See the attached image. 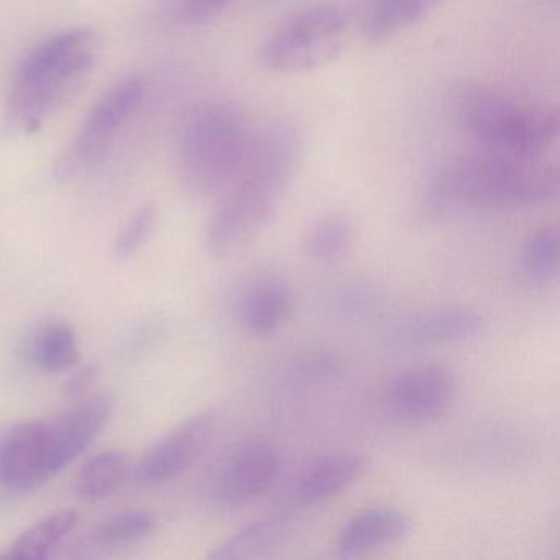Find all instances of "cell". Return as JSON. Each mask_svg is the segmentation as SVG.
Instances as JSON below:
<instances>
[{"mask_svg": "<svg viewBox=\"0 0 560 560\" xmlns=\"http://www.w3.org/2000/svg\"><path fill=\"white\" fill-rule=\"evenodd\" d=\"M412 526V517L399 508H370L343 524L336 549L342 557L366 556L405 539Z\"/></svg>", "mask_w": 560, "mask_h": 560, "instance_id": "13", "label": "cell"}, {"mask_svg": "<svg viewBox=\"0 0 560 560\" xmlns=\"http://www.w3.org/2000/svg\"><path fill=\"white\" fill-rule=\"evenodd\" d=\"M560 235L557 228L533 232L521 248V270L534 284H549L559 275Z\"/></svg>", "mask_w": 560, "mask_h": 560, "instance_id": "22", "label": "cell"}, {"mask_svg": "<svg viewBox=\"0 0 560 560\" xmlns=\"http://www.w3.org/2000/svg\"><path fill=\"white\" fill-rule=\"evenodd\" d=\"M369 468L362 452L337 451L311 462L294 483V498L304 506H316L339 497L355 485Z\"/></svg>", "mask_w": 560, "mask_h": 560, "instance_id": "12", "label": "cell"}, {"mask_svg": "<svg viewBox=\"0 0 560 560\" xmlns=\"http://www.w3.org/2000/svg\"><path fill=\"white\" fill-rule=\"evenodd\" d=\"M355 242V225L350 215L334 212L320 219L304 242V250L317 264H334L349 254Z\"/></svg>", "mask_w": 560, "mask_h": 560, "instance_id": "21", "label": "cell"}, {"mask_svg": "<svg viewBox=\"0 0 560 560\" xmlns=\"http://www.w3.org/2000/svg\"><path fill=\"white\" fill-rule=\"evenodd\" d=\"M113 415L101 395L58 418L19 422L0 432V488L32 493L90 448Z\"/></svg>", "mask_w": 560, "mask_h": 560, "instance_id": "3", "label": "cell"}, {"mask_svg": "<svg viewBox=\"0 0 560 560\" xmlns=\"http://www.w3.org/2000/svg\"><path fill=\"white\" fill-rule=\"evenodd\" d=\"M96 38L84 28L42 42L19 65L8 97L12 130L34 133L80 90L93 67Z\"/></svg>", "mask_w": 560, "mask_h": 560, "instance_id": "4", "label": "cell"}, {"mask_svg": "<svg viewBox=\"0 0 560 560\" xmlns=\"http://www.w3.org/2000/svg\"><path fill=\"white\" fill-rule=\"evenodd\" d=\"M94 373L96 372H94L93 369H86L83 370V372L78 373V375L71 380L70 392H81V389L86 388V386L90 385L91 380H93Z\"/></svg>", "mask_w": 560, "mask_h": 560, "instance_id": "27", "label": "cell"}, {"mask_svg": "<svg viewBox=\"0 0 560 560\" xmlns=\"http://www.w3.org/2000/svg\"><path fill=\"white\" fill-rule=\"evenodd\" d=\"M294 527L296 523L293 517L288 516L255 521L242 527L221 546L215 547L214 552H211V559L238 560L267 556L287 544V540L293 536Z\"/></svg>", "mask_w": 560, "mask_h": 560, "instance_id": "16", "label": "cell"}, {"mask_svg": "<svg viewBox=\"0 0 560 560\" xmlns=\"http://www.w3.org/2000/svg\"><path fill=\"white\" fill-rule=\"evenodd\" d=\"M454 375L441 366H419L402 372L389 386V402L401 418L431 422L444 416L454 405Z\"/></svg>", "mask_w": 560, "mask_h": 560, "instance_id": "11", "label": "cell"}, {"mask_svg": "<svg viewBox=\"0 0 560 560\" xmlns=\"http://www.w3.org/2000/svg\"><path fill=\"white\" fill-rule=\"evenodd\" d=\"M145 86L139 78L110 88L91 109L77 139L57 165L58 178L70 179L90 172L109 152L120 130L139 109Z\"/></svg>", "mask_w": 560, "mask_h": 560, "instance_id": "8", "label": "cell"}, {"mask_svg": "<svg viewBox=\"0 0 560 560\" xmlns=\"http://www.w3.org/2000/svg\"><path fill=\"white\" fill-rule=\"evenodd\" d=\"M212 432V412L186 419L145 452L137 465V478L142 483L159 485L182 477L205 454Z\"/></svg>", "mask_w": 560, "mask_h": 560, "instance_id": "9", "label": "cell"}, {"mask_svg": "<svg viewBox=\"0 0 560 560\" xmlns=\"http://www.w3.org/2000/svg\"><path fill=\"white\" fill-rule=\"evenodd\" d=\"M159 530V521L145 511H130L104 521L93 533L101 547H122L149 539Z\"/></svg>", "mask_w": 560, "mask_h": 560, "instance_id": "23", "label": "cell"}, {"mask_svg": "<svg viewBox=\"0 0 560 560\" xmlns=\"http://www.w3.org/2000/svg\"><path fill=\"white\" fill-rule=\"evenodd\" d=\"M155 206L143 205L142 208L137 209L117 234L116 242H114V255L119 260H127L136 255L149 241L153 229H155Z\"/></svg>", "mask_w": 560, "mask_h": 560, "instance_id": "24", "label": "cell"}, {"mask_svg": "<svg viewBox=\"0 0 560 560\" xmlns=\"http://www.w3.org/2000/svg\"><path fill=\"white\" fill-rule=\"evenodd\" d=\"M559 189V166L546 156L480 150L444 163L429 199L435 209H517L552 201Z\"/></svg>", "mask_w": 560, "mask_h": 560, "instance_id": "2", "label": "cell"}, {"mask_svg": "<svg viewBox=\"0 0 560 560\" xmlns=\"http://www.w3.org/2000/svg\"><path fill=\"white\" fill-rule=\"evenodd\" d=\"M127 474H129V460L122 452H101L81 465L74 478V488L78 497L83 500H106L122 487Z\"/></svg>", "mask_w": 560, "mask_h": 560, "instance_id": "20", "label": "cell"}, {"mask_svg": "<svg viewBox=\"0 0 560 560\" xmlns=\"http://www.w3.org/2000/svg\"><path fill=\"white\" fill-rule=\"evenodd\" d=\"M485 320L468 306H441L416 314L402 327V339L411 346H451L477 339Z\"/></svg>", "mask_w": 560, "mask_h": 560, "instance_id": "15", "label": "cell"}, {"mask_svg": "<svg viewBox=\"0 0 560 560\" xmlns=\"http://www.w3.org/2000/svg\"><path fill=\"white\" fill-rule=\"evenodd\" d=\"M293 290L280 275L255 278L238 300V320L254 337L277 332L293 311Z\"/></svg>", "mask_w": 560, "mask_h": 560, "instance_id": "14", "label": "cell"}, {"mask_svg": "<svg viewBox=\"0 0 560 560\" xmlns=\"http://www.w3.org/2000/svg\"><path fill=\"white\" fill-rule=\"evenodd\" d=\"M455 120L481 150L520 156H546L557 142L556 107L520 101L488 84L465 83L452 94Z\"/></svg>", "mask_w": 560, "mask_h": 560, "instance_id": "5", "label": "cell"}, {"mask_svg": "<svg viewBox=\"0 0 560 560\" xmlns=\"http://www.w3.org/2000/svg\"><path fill=\"white\" fill-rule=\"evenodd\" d=\"M280 454L268 441L241 445L222 465L214 494L228 506H242L267 493L280 475Z\"/></svg>", "mask_w": 560, "mask_h": 560, "instance_id": "10", "label": "cell"}, {"mask_svg": "<svg viewBox=\"0 0 560 560\" xmlns=\"http://www.w3.org/2000/svg\"><path fill=\"white\" fill-rule=\"evenodd\" d=\"M77 524L78 514L74 511L63 510L50 514L22 533L2 557L12 560L48 559L73 533Z\"/></svg>", "mask_w": 560, "mask_h": 560, "instance_id": "18", "label": "cell"}, {"mask_svg": "<svg viewBox=\"0 0 560 560\" xmlns=\"http://www.w3.org/2000/svg\"><path fill=\"white\" fill-rule=\"evenodd\" d=\"M339 372V362L329 353H310L301 357L293 369H291V378L298 385H317V383L327 382L334 378Z\"/></svg>", "mask_w": 560, "mask_h": 560, "instance_id": "26", "label": "cell"}, {"mask_svg": "<svg viewBox=\"0 0 560 560\" xmlns=\"http://www.w3.org/2000/svg\"><path fill=\"white\" fill-rule=\"evenodd\" d=\"M301 153L303 140L290 124H277L254 137L244 165L209 222L206 247L212 257L241 250L271 224L293 185Z\"/></svg>", "mask_w": 560, "mask_h": 560, "instance_id": "1", "label": "cell"}, {"mask_svg": "<svg viewBox=\"0 0 560 560\" xmlns=\"http://www.w3.org/2000/svg\"><path fill=\"white\" fill-rule=\"evenodd\" d=\"M441 0H373L366 15L365 37L383 42L412 27L424 19Z\"/></svg>", "mask_w": 560, "mask_h": 560, "instance_id": "19", "label": "cell"}, {"mask_svg": "<svg viewBox=\"0 0 560 560\" xmlns=\"http://www.w3.org/2000/svg\"><path fill=\"white\" fill-rule=\"evenodd\" d=\"M234 0H168L170 15L183 25H199L221 14Z\"/></svg>", "mask_w": 560, "mask_h": 560, "instance_id": "25", "label": "cell"}, {"mask_svg": "<svg viewBox=\"0 0 560 560\" xmlns=\"http://www.w3.org/2000/svg\"><path fill=\"white\" fill-rule=\"evenodd\" d=\"M27 359L42 372H63L80 360V343L73 327L67 323H48L35 330L28 340Z\"/></svg>", "mask_w": 560, "mask_h": 560, "instance_id": "17", "label": "cell"}, {"mask_svg": "<svg viewBox=\"0 0 560 560\" xmlns=\"http://www.w3.org/2000/svg\"><path fill=\"white\" fill-rule=\"evenodd\" d=\"M247 117L229 103H206L186 117L179 140V170L196 195L225 191L254 142Z\"/></svg>", "mask_w": 560, "mask_h": 560, "instance_id": "6", "label": "cell"}, {"mask_svg": "<svg viewBox=\"0 0 560 560\" xmlns=\"http://www.w3.org/2000/svg\"><path fill=\"white\" fill-rule=\"evenodd\" d=\"M346 32L347 15L339 8L316 5L294 15L268 35L258 58L273 73H306L336 60Z\"/></svg>", "mask_w": 560, "mask_h": 560, "instance_id": "7", "label": "cell"}]
</instances>
